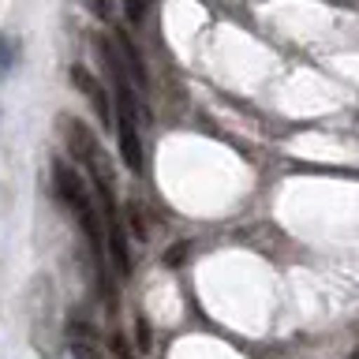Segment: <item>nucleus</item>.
Returning a JSON list of instances; mask_svg holds the SVG:
<instances>
[{
    "instance_id": "9",
    "label": "nucleus",
    "mask_w": 359,
    "mask_h": 359,
    "mask_svg": "<svg viewBox=\"0 0 359 359\" xmlns=\"http://www.w3.org/2000/svg\"><path fill=\"white\" fill-rule=\"evenodd\" d=\"M352 359H359V352H355V355H352Z\"/></svg>"
},
{
    "instance_id": "3",
    "label": "nucleus",
    "mask_w": 359,
    "mask_h": 359,
    "mask_svg": "<svg viewBox=\"0 0 359 359\" xmlns=\"http://www.w3.org/2000/svg\"><path fill=\"white\" fill-rule=\"evenodd\" d=\"M72 83L83 90V97L94 105V116L101 120V128H109V123H112V105H109V97H105V86H101L97 79L86 72V67H72Z\"/></svg>"
},
{
    "instance_id": "2",
    "label": "nucleus",
    "mask_w": 359,
    "mask_h": 359,
    "mask_svg": "<svg viewBox=\"0 0 359 359\" xmlns=\"http://www.w3.org/2000/svg\"><path fill=\"white\" fill-rule=\"evenodd\" d=\"M60 135H64V142H67V150H72L75 161H83L90 172H94V184H109L112 165L105 161V154H101V146H97L94 135H90L86 123H79L75 116H60Z\"/></svg>"
},
{
    "instance_id": "5",
    "label": "nucleus",
    "mask_w": 359,
    "mask_h": 359,
    "mask_svg": "<svg viewBox=\"0 0 359 359\" xmlns=\"http://www.w3.org/2000/svg\"><path fill=\"white\" fill-rule=\"evenodd\" d=\"M131 224H135V236H139V240H146V221H142V210L139 206H135V202H131Z\"/></svg>"
},
{
    "instance_id": "1",
    "label": "nucleus",
    "mask_w": 359,
    "mask_h": 359,
    "mask_svg": "<svg viewBox=\"0 0 359 359\" xmlns=\"http://www.w3.org/2000/svg\"><path fill=\"white\" fill-rule=\"evenodd\" d=\"M53 191H56V198H60L64 206L79 217L86 240L94 243V247H101V240H105V221H101V210L94 206V198H90V187L83 184V176H79L67 161H60V157L53 161Z\"/></svg>"
},
{
    "instance_id": "7",
    "label": "nucleus",
    "mask_w": 359,
    "mask_h": 359,
    "mask_svg": "<svg viewBox=\"0 0 359 359\" xmlns=\"http://www.w3.org/2000/svg\"><path fill=\"white\" fill-rule=\"evenodd\" d=\"M90 4H94V11L101 19H112V8H109V0H90Z\"/></svg>"
},
{
    "instance_id": "8",
    "label": "nucleus",
    "mask_w": 359,
    "mask_h": 359,
    "mask_svg": "<svg viewBox=\"0 0 359 359\" xmlns=\"http://www.w3.org/2000/svg\"><path fill=\"white\" fill-rule=\"evenodd\" d=\"M139 348H150V330H146V322H139Z\"/></svg>"
},
{
    "instance_id": "6",
    "label": "nucleus",
    "mask_w": 359,
    "mask_h": 359,
    "mask_svg": "<svg viewBox=\"0 0 359 359\" xmlns=\"http://www.w3.org/2000/svg\"><path fill=\"white\" fill-rule=\"evenodd\" d=\"M123 8H128V15L139 22V19H142V11H146V0H123Z\"/></svg>"
},
{
    "instance_id": "4",
    "label": "nucleus",
    "mask_w": 359,
    "mask_h": 359,
    "mask_svg": "<svg viewBox=\"0 0 359 359\" xmlns=\"http://www.w3.org/2000/svg\"><path fill=\"white\" fill-rule=\"evenodd\" d=\"M72 352H75V359H105V355H101V352H97L94 344L79 341V337H75V341H72Z\"/></svg>"
}]
</instances>
